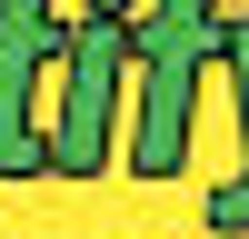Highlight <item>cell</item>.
<instances>
[{
	"mask_svg": "<svg viewBox=\"0 0 249 239\" xmlns=\"http://www.w3.org/2000/svg\"><path fill=\"white\" fill-rule=\"evenodd\" d=\"M239 0H150L130 20V70H140V120H130V170L179 179L190 170V120H199V60H219V20Z\"/></svg>",
	"mask_w": 249,
	"mask_h": 239,
	"instance_id": "cell-1",
	"label": "cell"
},
{
	"mask_svg": "<svg viewBox=\"0 0 249 239\" xmlns=\"http://www.w3.org/2000/svg\"><path fill=\"white\" fill-rule=\"evenodd\" d=\"M120 70H130V0H90L70 40H60V100L40 110L60 179H100L110 170V130H120Z\"/></svg>",
	"mask_w": 249,
	"mask_h": 239,
	"instance_id": "cell-2",
	"label": "cell"
},
{
	"mask_svg": "<svg viewBox=\"0 0 249 239\" xmlns=\"http://www.w3.org/2000/svg\"><path fill=\"white\" fill-rule=\"evenodd\" d=\"M60 0H0V179L50 170L40 139V70H60Z\"/></svg>",
	"mask_w": 249,
	"mask_h": 239,
	"instance_id": "cell-3",
	"label": "cell"
},
{
	"mask_svg": "<svg viewBox=\"0 0 249 239\" xmlns=\"http://www.w3.org/2000/svg\"><path fill=\"white\" fill-rule=\"evenodd\" d=\"M210 229H249V130H239V179L210 199Z\"/></svg>",
	"mask_w": 249,
	"mask_h": 239,
	"instance_id": "cell-4",
	"label": "cell"
}]
</instances>
